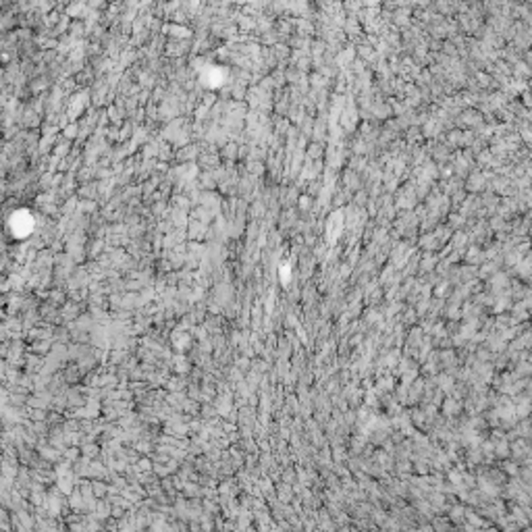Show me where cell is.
Instances as JSON below:
<instances>
[{
  "mask_svg": "<svg viewBox=\"0 0 532 532\" xmlns=\"http://www.w3.org/2000/svg\"><path fill=\"white\" fill-rule=\"evenodd\" d=\"M516 75H524V78H530L532 67H528L527 63H518V65H516Z\"/></svg>",
  "mask_w": 532,
  "mask_h": 532,
  "instance_id": "1",
  "label": "cell"
}]
</instances>
